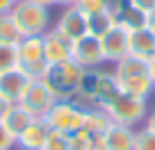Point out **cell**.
Returning a JSON list of instances; mask_svg holds the SVG:
<instances>
[{
  "label": "cell",
  "instance_id": "7",
  "mask_svg": "<svg viewBox=\"0 0 155 150\" xmlns=\"http://www.w3.org/2000/svg\"><path fill=\"white\" fill-rule=\"evenodd\" d=\"M55 100H57V98L50 93V89L46 87L44 80H32V82L28 84V89H25V93H23L18 105H23L34 118H44L46 111L55 105Z\"/></svg>",
  "mask_w": 155,
  "mask_h": 150
},
{
  "label": "cell",
  "instance_id": "30",
  "mask_svg": "<svg viewBox=\"0 0 155 150\" xmlns=\"http://www.w3.org/2000/svg\"><path fill=\"white\" fill-rule=\"evenodd\" d=\"M14 0H0V16H5V14H12V9H14Z\"/></svg>",
  "mask_w": 155,
  "mask_h": 150
},
{
  "label": "cell",
  "instance_id": "17",
  "mask_svg": "<svg viewBox=\"0 0 155 150\" xmlns=\"http://www.w3.org/2000/svg\"><path fill=\"white\" fill-rule=\"evenodd\" d=\"M0 121L5 123V127H7L14 136H18L21 132H23L25 127L34 121V116L25 109L23 105H7V109H5V114H2V118H0Z\"/></svg>",
  "mask_w": 155,
  "mask_h": 150
},
{
  "label": "cell",
  "instance_id": "9",
  "mask_svg": "<svg viewBox=\"0 0 155 150\" xmlns=\"http://www.w3.org/2000/svg\"><path fill=\"white\" fill-rule=\"evenodd\" d=\"M30 82H32V78L25 75L18 66L0 73V100L5 105H18Z\"/></svg>",
  "mask_w": 155,
  "mask_h": 150
},
{
  "label": "cell",
  "instance_id": "3",
  "mask_svg": "<svg viewBox=\"0 0 155 150\" xmlns=\"http://www.w3.org/2000/svg\"><path fill=\"white\" fill-rule=\"evenodd\" d=\"M12 18L23 37H44L50 30V7L37 0H18L12 9Z\"/></svg>",
  "mask_w": 155,
  "mask_h": 150
},
{
  "label": "cell",
  "instance_id": "29",
  "mask_svg": "<svg viewBox=\"0 0 155 150\" xmlns=\"http://www.w3.org/2000/svg\"><path fill=\"white\" fill-rule=\"evenodd\" d=\"M144 127H146V130H148V132H153V134H155V107H153V109L148 111V114H146Z\"/></svg>",
  "mask_w": 155,
  "mask_h": 150
},
{
  "label": "cell",
  "instance_id": "18",
  "mask_svg": "<svg viewBox=\"0 0 155 150\" xmlns=\"http://www.w3.org/2000/svg\"><path fill=\"white\" fill-rule=\"evenodd\" d=\"M130 55L148 62L155 55V34H150L146 27L130 32Z\"/></svg>",
  "mask_w": 155,
  "mask_h": 150
},
{
  "label": "cell",
  "instance_id": "10",
  "mask_svg": "<svg viewBox=\"0 0 155 150\" xmlns=\"http://www.w3.org/2000/svg\"><path fill=\"white\" fill-rule=\"evenodd\" d=\"M55 30H57L62 37H66L68 41H78V39H82L84 34H89L87 16L78 9L75 5H68V7H64V11L59 14L57 23H55Z\"/></svg>",
  "mask_w": 155,
  "mask_h": 150
},
{
  "label": "cell",
  "instance_id": "2",
  "mask_svg": "<svg viewBox=\"0 0 155 150\" xmlns=\"http://www.w3.org/2000/svg\"><path fill=\"white\" fill-rule=\"evenodd\" d=\"M82 73H84L82 66H78L73 59H68L62 64H50L41 80L46 82V87L50 89V93L57 100H73L78 93V84H80Z\"/></svg>",
  "mask_w": 155,
  "mask_h": 150
},
{
  "label": "cell",
  "instance_id": "5",
  "mask_svg": "<svg viewBox=\"0 0 155 150\" xmlns=\"http://www.w3.org/2000/svg\"><path fill=\"white\" fill-rule=\"evenodd\" d=\"M16 59H18L16 66L25 75H30L32 80H41L48 68L44 55V37H23L16 46Z\"/></svg>",
  "mask_w": 155,
  "mask_h": 150
},
{
  "label": "cell",
  "instance_id": "4",
  "mask_svg": "<svg viewBox=\"0 0 155 150\" xmlns=\"http://www.w3.org/2000/svg\"><path fill=\"white\" fill-rule=\"evenodd\" d=\"M84 109L78 100H55V105L46 111V125L53 132H62V134H75L82 127Z\"/></svg>",
  "mask_w": 155,
  "mask_h": 150
},
{
  "label": "cell",
  "instance_id": "21",
  "mask_svg": "<svg viewBox=\"0 0 155 150\" xmlns=\"http://www.w3.org/2000/svg\"><path fill=\"white\" fill-rule=\"evenodd\" d=\"M21 39H23V34L18 32L12 14L0 16V43L2 46H18Z\"/></svg>",
  "mask_w": 155,
  "mask_h": 150
},
{
  "label": "cell",
  "instance_id": "36",
  "mask_svg": "<svg viewBox=\"0 0 155 150\" xmlns=\"http://www.w3.org/2000/svg\"><path fill=\"white\" fill-rule=\"evenodd\" d=\"M14 2H18V0H14Z\"/></svg>",
  "mask_w": 155,
  "mask_h": 150
},
{
  "label": "cell",
  "instance_id": "1",
  "mask_svg": "<svg viewBox=\"0 0 155 150\" xmlns=\"http://www.w3.org/2000/svg\"><path fill=\"white\" fill-rule=\"evenodd\" d=\"M112 73H114V78L123 93L148 100V96L155 91V84L150 80V68H148L146 59H139L135 55H126L121 62L114 64Z\"/></svg>",
  "mask_w": 155,
  "mask_h": 150
},
{
  "label": "cell",
  "instance_id": "20",
  "mask_svg": "<svg viewBox=\"0 0 155 150\" xmlns=\"http://www.w3.org/2000/svg\"><path fill=\"white\" fill-rule=\"evenodd\" d=\"M87 25H89V34H91V37L103 39L105 34H110L112 30L116 27V21H114L112 9H107V11H101V14L87 16Z\"/></svg>",
  "mask_w": 155,
  "mask_h": 150
},
{
  "label": "cell",
  "instance_id": "27",
  "mask_svg": "<svg viewBox=\"0 0 155 150\" xmlns=\"http://www.w3.org/2000/svg\"><path fill=\"white\" fill-rule=\"evenodd\" d=\"M14 148H16V136L0 121V150H14Z\"/></svg>",
  "mask_w": 155,
  "mask_h": 150
},
{
  "label": "cell",
  "instance_id": "12",
  "mask_svg": "<svg viewBox=\"0 0 155 150\" xmlns=\"http://www.w3.org/2000/svg\"><path fill=\"white\" fill-rule=\"evenodd\" d=\"M112 14H114V21L119 27L128 30V32H135V30L146 27V16L139 7H135L132 0H112L110 5Z\"/></svg>",
  "mask_w": 155,
  "mask_h": 150
},
{
  "label": "cell",
  "instance_id": "24",
  "mask_svg": "<svg viewBox=\"0 0 155 150\" xmlns=\"http://www.w3.org/2000/svg\"><path fill=\"white\" fill-rule=\"evenodd\" d=\"M135 150H155V134L146 127L135 132Z\"/></svg>",
  "mask_w": 155,
  "mask_h": 150
},
{
  "label": "cell",
  "instance_id": "32",
  "mask_svg": "<svg viewBox=\"0 0 155 150\" xmlns=\"http://www.w3.org/2000/svg\"><path fill=\"white\" fill-rule=\"evenodd\" d=\"M148 68H150V80H153V84H155V55L148 59Z\"/></svg>",
  "mask_w": 155,
  "mask_h": 150
},
{
  "label": "cell",
  "instance_id": "16",
  "mask_svg": "<svg viewBox=\"0 0 155 150\" xmlns=\"http://www.w3.org/2000/svg\"><path fill=\"white\" fill-rule=\"evenodd\" d=\"M121 93L123 91H121V87H119V82H116L114 73H105V71H103L101 84H98V93H96V100H94V107H98V109H107V107H110L116 98L121 96Z\"/></svg>",
  "mask_w": 155,
  "mask_h": 150
},
{
  "label": "cell",
  "instance_id": "6",
  "mask_svg": "<svg viewBox=\"0 0 155 150\" xmlns=\"http://www.w3.org/2000/svg\"><path fill=\"white\" fill-rule=\"evenodd\" d=\"M105 111L112 123H119V125H126V127H137V125H144L148 105H146V98L121 93Z\"/></svg>",
  "mask_w": 155,
  "mask_h": 150
},
{
  "label": "cell",
  "instance_id": "11",
  "mask_svg": "<svg viewBox=\"0 0 155 150\" xmlns=\"http://www.w3.org/2000/svg\"><path fill=\"white\" fill-rule=\"evenodd\" d=\"M101 46H103V59H105V64L121 62L126 55H130V32L116 25L110 34H105L101 39Z\"/></svg>",
  "mask_w": 155,
  "mask_h": 150
},
{
  "label": "cell",
  "instance_id": "33",
  "mask_svg": "<svg viewBox=\"0 0 155 150\" xmlns=\"http://www.w3.org/2000/svg\"><path fill=\"white\" fill-rule=\"evenodd\" d=\"M37 2H41V5H46V7H55L57 5V0H37Z\"/></svg>",
  "mask_w": 155,
  "mask_h": 150
},
{
  "label": "cell",
  "instance_id": "25",
  "mask_svg": "<svg viewBox=\"0 0 155 150\" xmlns=\"http://www.w3.org/2000/svg\"><path fill=\"white\" fill-rule=\"evenodd\" d=\"M41 150H68V134L50 130V136H48V141H46V145Z\"/></svg>",
  "mask_w": 155,
  "mask_h": 150
},
{
  "label": "cell",
  "instance_id": "8",
  "mask_svg": "<svg viewBox=\"0 0 155 150\" xmlns=\"http://www.w3.org/2000/svg\"><path fill=\"white\" fill-rule=\"evenodd\" d=\"M71 59L78 64V66H82V68H101L103 64H105L101 39H96V37H91V34H84L82 39L73 41Z\"/></svg>",
  "mask_w": 155,
  "mask_h": 150
},
{
  "label": "cell",
  "instance_id": "15",
  "mask_svg": "<svg viewBox=\"0 0 155 150\" xmlns=\"http://www.w3.org/2000/svg\"><path fill=\"white\" fill-rule=\"evenodd\" d=\"M135 127H126L119 123H112L105 132L107 150H135Z\"/></svg>",
  "mask_w": 155,
  "mask_h": 150
},
{
  "label": "cell",
  "instance_id": "19",
  "mask_svg": "<svg viewBox=\"0 0 155 150\" xmlns=\"http://www.w3.org/2000/svg\"><path fill=\"white\" fill-rule=\"evenodd\" d=\"M110 125H112V121H110V116H107L105 109L87 107V109H84V118H82L80 132H84V134H98V132H107Z\"/></svg>",
  "mask_w": 155,
  "mask_h": 150
},
{
  "label": "cell",
  "instance_id": "35",
  "mask_svg": "<svg viewBox=\"0 0 155 150\" xmlns=\"http://www.w3.org/2000/svg\"><path fill=\"white\" fill-rule=\"evenodd\" d=\"M5 109H7V105L2 100H0V118H2V114H5Z\"/></svg>",
  "mask_w": 155,
  "mask_h": 150
},
{
  "label": "cell",
  "instance_id": "22",
  "mask_svg": "<svg viewBox=\"0 0 155 150\" xmlns=\"http://www.w3.org/2000/svg\"><path fill=\"white\" fill-rule=\"evenodd\" d=\"M110 5H112V0H75V7L84 16H94V14H101V11H107Z\"/></svg>",
  "mask_w": 155,
  "mask_h": 150
},
{
  "label": "cell",
  "instance_id": "28",
  "mask_svg": "<svg viewBox=\"0 0 155 150\" xmlns=\"http://www.w3.org/2000/svg\"><path fill=\"white\" fill-rule=\"evenodd\" d=\"M135 2V7H139L144 14H150V11L155 9V0H132Z\"/></svg>",
  "mask_w": 155,
  "mask_h": 150
},
{
  "label": "cell",
  "instance_id": "23",
  "mask_svg": "<svg viewBox=\"0 0 155 150\" xmlns=\"http://www.w3.org/2000/svg\"><path fill=\"white\" fill-rule=\"evenodd\" d=\"M18 59H16V46H2L0 43V73L16 68Z\"/></svg>",
  "mask_w": 155,
  "mask_h": 150
},
{
  "label": "cell",
  "instance_id": "13",
  "mask_svg": "<svg viewBox=\"0 0 155 150\" xmlns=\"http://www.w3.org/2000/svg\"><path fill=\"white\" fill-rule=\"evenodd\" d=\"M71 48H73V41H68L66 37L57 32L55 27H50L48 32L44 34V55H46V62L50 64H62L71 59Z\"/></svg>",
  "mask_w": 155,
  "mask_h": 150
},
{
  "label": "cell",
  "instance_id": "34",
  "mask_svg": "<svg viewBox=\"0 0 155 150\" xmlns=\"http://www.w3.org/2000/svg\"><path fill=\"white\" fill-rule=\"evenodd\" d=\"M57 5H62V7H68V5H75V0H57Z\"/></svg>",
  "mask_w": 155,
  "mask_h": 150
},
{
  "label": "cell",
  "instance_id": "26",
  "mask_svg": "<svg viewBox=\"0 0 155 150\" xmlns=\"http://www.w3.org/2000/svg\"><path fill=\"white\" fill-rule=\"evenodd\" d=\"M68 150H91L89 148V134H84V132L68 134Z\"/></svg>",
  "mask_w": 155,
  "mask_h": 150
},
{
  "label": "cell",
  "instance_id": "14",
  "mask_svg": "<svg viewBox=\"0 0 155 150\" xmlns=\"http://www.w3.org/2000/svg\"><path fill=\"white\" fill-rule=\"evenodd\" d=\"M50 136V127L44 118H34L18 136H16V148L18 150H41Z\"/></svg>",
  "mask_w": 155,
  "mask_h": 150
},
{
  "label": "cell",
  "instance_id": "31",
  "mask_svg": "<svg viewBox=\"0 0 155 150\" xmlns=\"http://www.w3.org/2000/svg\"><path fill=\"white\" fill-rule=\"evenodd\" d=\"M146 30H148L150 34H155V9L146 16Z\"/></svg>",
  "mask_w": 155,
  "mask_h": 150
}]
</instances>
